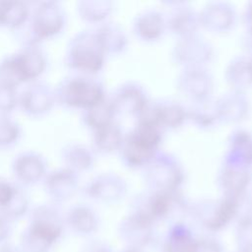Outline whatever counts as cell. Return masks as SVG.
<instances>
[{
    "mask_svg": "<svg viewBox=\"0 0 252 252\" xmlns=\"http://www.w3.org/2000/svg\"><path fill=\"white\" fill-rule=\"evenodd\" d=\"M128 192L127 181L116 173L104 174L97 179L94 185V193L105 201H119Z\"/></svg>",
    "mask_w": 252,
    "mask_h": 252,
    "instance_id": "obj_18",
    "label": "cell"
},
{
    "mask_svg": "<svg viewBox=\"0 0 252 252\" xmlns=\"http://www.w3.org/2000/svg\"><path fill=\"white\" fill-rule=\"evenodd\" d=\"M189 252H221L220 246L214 239H200L195 240Z\"/></svg>",
    "mask_w": 252,
    "mask_h": 252,
    "instance_id": "obj_24",
    "label": "cell"
},
{
    "mask_svg": "<svg viewBox=\"0 0 252 252\" xmlns=\"http://www.w3.org/2000/svg\"><path fill=\"white\" fill-rule=\"evenodd\" d=\"M242 44L246 50V53L252 54V27L246 29L242 38Z\"/></svg>",
    "mask_w": 252,
    "mask_h": 252,
    "instance_id": "obj_26",
    "label": "cell"
},
{
    "mask_svg": "<svg viewBox=\"0 0 252 252\" xmlns=\"http://www.w3.org/2000/svg\"><path fill=\"white\" fill-rule=\"evenodd\" d=\"M224 78L230 89L246 91L252 86V64L249 53L234 56L226 65Z\"/></svg>",
    "mask_w": 252,
    "mask_h": 252,
    "instance_id": "obj_15",
    "label": "cell"
},
{
    "mask_svg": "<svg viewBox=\"0 0 252 252\" xmlns=\"http://www.w3.org/2000/svg\"><path fill=\"white\" fill-rule=\"evenodd\" d=\"M238 252H244V251H238Z\"/></svg>",
    "mask_w": 252,
    "mask_h": 252,
    "instance_id": "obj_28",
    "label": "cell"
},
{
    "mask_svg": "<svg viewBox=\"0 0 252 252\" xmlns=\"http://www.w3.org/2000/svg\"><path fill=\"white\" fill-rule=\"evenodd\" d=\"M124 138L125 134L123 130L114 121L97 129L95 141L101 151L110 153L120 150Z\"/></svg>",
    "mask_w": 252,
    "mask_h": 252,
    "instance_id": "obj_21",
    "label": "cell"
},
{
    "mask_svg": "<svg viewBox=\"0 0 252 252\" xmlns=\"http://www.w3.org/2000/svg\"><path fill=\"white\" fill-rule=\"evenodd\" d=\"M102 252H106V251H102Z\"/></svg>",
    "mask_w": 252,
    "mask_h": 252,
    "instance_id": "obj_29",
    "label": "cell"
},
{
    "mask_svg": "<svg viewBox=\"0 0 252 252\" xmlns=\"http://www.w3.org/2000/svg\"><path fill=\"white\" fill-rule=\"evenodd\" d=\"M237 196L222 195L218 199H202L189 206L197 221L210 230H219L238 217Z\"/></svg>",
    "mask_w": 252,
    "mask_h": 252,
    "instance_id": "obj_3",
    "label": "cell"
},
{
    "mask_svg": "<svg viewBox=\"0 0 252 252\" xmlns=\"http://www.w3.org/2000/svg\"><path fill=\"white\" fill-rule=\"evenodd\" d=\"M133 212L140 213L154 222L168 220L188 212L189 204L178 190H150L137 194L133 199Z\"/></svg>",
    "mask_w": 252,
    "mask_h": 252,
    "instance_id": "obj_1",
    "label": "cell"
},
{
    "mask_svg": "<svg viewBox=\"0 0 252 252\" xmlns=\"http://www.w3.org/2000/svg\"><path fill=\"white\" fill-rule=\"evenodd\" d=\"M127 252H137V250H135V249H130V250H128Z\"/></svg>",
    "mask_w": 252,
    "mask_h": 252,
    "instance_id": "obj_27",
    "label": "cell"
},
{
    "mask_svg": "<svg viewBox=\"0 0 252 252\" xmlns=\"http://www.w3.org/2000/svg\"><path fill=\"white\" fill-rule=\"evenodd\" d=\"M216 106L220 123H241L251 111V101L246 92L233 89L216 97Z\"/></svg>",
    "mask_w": 252,
    "mask_h": 252,
    "instance_id": "obj_11",
    "label": "cell"
},
{
    "mask_svg": "<svg viewBox=\"0 0 252 252\" xmlns=\"http://www.w3.org/2000/svg\"><path fill=\"white\" fill-rule=\"evenodd\" d=\"M110 101L117 113L137 119L146 111L151 99L144 86L136 81H127L115 90Z\"/></svg>",
    "mask_w": 252,
    "mask_h": 252,
    "instance_id": "obj_7",
    "label": "cell"
},
{
    "mask_svg": "<svg viewBox=\"0 0 252 252\" xmlns=\"http://www.w3.org/2000/svg\"><path fill=\"white\" fill-rule=\"evenodd\" d=\"M147 189L178 190L185 181V169L173 154L158 151L142 169Z\"/></svg>",
    "mask_w": 252,
    "mask_h": 252,
    "instance_id": "obj_2",
    "label": "cell"
},
{
    "mask_svg": "<svg viewBox=\"0 0 252 252\" xmlns=\"http://www.w3.org/2000/svg\"><path fill=\"white\" fill-rule=\"evenodd\" d=\"M223 158L252 166V133L244 128L234 129L228 136Z\"/></svg>",
    "mask_w": 252,
    "mask_h": 252,
    "instance_id": "obj_16",
    "label": "cell"
},
{
    "mask_svg": "<svg viewBox=\"0 0 252 252\" xmlns=\"http://www.w3.org/2000/svg\"><path fill=\"white\" fill-rule=\"evenodd\" d=\"M195 242L189 229L181 223L172 227L165 243V252H189Z\"/></svg>",
    "mask_w": 252,
    "mask_h": 252,
    "instance_id": "obj_22",
    "label": "cell"
},
{
    "mask_svg": "<svg viewBox=\"0 0 252 252\" xmlns=\"http://www.w3.org/2000/svg\"><path fill=\"white\" fill-rule=\"evenodd\" d=\"M140 117L150 119L163 131L173 130L188 121L187 105L172 98L151 100L146 111Z\"/></svg>",
    "mask_w": 252,
    "mask_h": 252,
    "instance_id": "obj_6",
    "label": "cell"
},
{
    "mask_svg": "<svg viewBox=\"0 0 252 252\" xmlns=\"http://www.w3.org/2000/svg\"><path fill=\"white\" fill-rule=\"evenodd\" d=\"M252 183V166L222 158L217 174V184L222 195L237 196L249 191Z\"/></svg>",
    "mask_w": 252,
    "mask_h": 252,
    "instance_id": "obj_8",
    "label": "cell"
},
{
    "mask_svg": "<svg viewBox=\"0 0 252 252\" xmlns=\"http://www.w3.org/2000/svg\"><path fill=\"white\" fill-rule=\"evenodd\" d=\"M132 31L142 41L158 40L167 32L165 13L157 8H148L139 12L133 19Z\"/></svg>",
    "mask_w": 252,
    "mask_h": 252,
    "instance_id": "obj_12",
    "label": "cell"
},
{
    "mask_svg": "<svg viewBox=\"0 0 252 252\" xmlns=\"http://www.w3.org/2000/svg\"><path fill=\"white\" fill-rule=\"evenodd\" d=\"M172 59L181 66L208 67L215 58L214 45L199 33L177 38L171 49Z\"/></svg>",
    "mask_w": 252,
    "mask_h": 252,
    "instance_id": "obj_4",
    "label": "cell"
},
{
    "mask_svg": "<svg viewBox=\"0 0 252 252\" xmlns=\"http://www.w3.org/2000/svg\"><path fill=\"white\" fill-rule=\"evenodd\" d=\"M71 96L74 102L91 107L104 100L102 87L90 80L74 82L71 86Z\"/></svg>",
    "mask_w": 252,
    "mask_h": 252,
    "instance_id": "obj_19",
    "label": "cell"
},
{
    "mask_svg": "<svg viewBox=\"0 0 252 252\" xmlns=\"http://www.w3.org/2000/svg\"><path fill=\"white\" fill-rule=\"evenodd\" d=\"M159 150L149 145L131 131L125 134L119 150L122 162L129 168L143 169Z\"/></svg>",
    "mask_w": 252,
    "mask_h": 252,
    "instance_id": "obj_14",
    "label": "cell"
},
{
    "mask_svg": "<svg viewBox=\"0 0 252 252\" xmlns=\"http://www.w3.org/2000/svg\"><path fill=\"white\" fill-rule=\"evenodd\" d=\"M201 29L212 33H225L231 31L237 22V11L227 1H211L199 11Z\"/></svg>",
    "mask_w": 252,
    "mask_h": 252,
    "instance_id": "obj_9",
    "label": "cell"
},
{
    "mask_svg": "<svg viewBox=\"0 0 252 252\" xmlns=\"http://www.w3.org/2000/svg\"><path fill=\"white\" fill-rule=\"evenodd\" d=\"M188 121L192 122L200 129H211L220 123L216 106V98L210 97L207 99L193 101L187 105Z\"/></svg>",
    "mask_w": 252,
    "mask_h": 252,
    "instance_id": "obj_17",
    "label": "cell"
},
{
    "mask_svg": "<svg viewBox=\"0 0 252 252\" xmlns=\"http://www.w3.org/2000/svg\"><path fill=\"white\" fill-rule=\"evenodd\" d=\"M236 242L239 251L252 252V216L237 220Z\"/></svg>",
    "mask_w": 252,
    "mask_h": 252,
    "instance_id": "obj_23",
    "label": "cell"
},
{
    "mask_svg": "<svg viewBox=\"0 0 252 252\" xmlns=\"http://www.w3.org/2000/svg\"><path fill=\"white\" fill-rule=\"evenodd\" d=\"M169 7L165 14L167 32L177 38L188 37L199 33L201 29L199 11H196L188 2H165Z\"/></svg>",
    "mask_w": 252,
    "mask_h": 252,
    "instance_id": "obj_10",
    "label": "cell"
},
{
    "mask_svg": "<svg viewBox=\"0 0 252 252\" xmlns=\"http://www.w3.org/2000/svg\"><path fill=\"white\" fill-rule=\"evenodd\" d=\"M241 20L246 29L252 27V1H249L246 3L242 11Z\"/></svg>",
    "mask_w": 252,
    "mask_h": 252,
    "instance_id": "obj_25",
    "label": "cell"
},
{
    "mask_svg": "<svg viewBox=\"0 0 252 252\" xmlns=\"http://www.w3.org/2000/svg\"><path fill=\"white\" fill-rule=\"evenodd\" d=\"M154 221L148 217L131 212L121 222L120 234L131 249H139L147 245L153 238Z\"/></svg>",
    "mask_w": 252,
    "mask_h": 252,
    "instance_id": "obj_13",
    "label": "cell"
},
{
    "mask_svg": "<svg viewBox=\"0 0 252 252\" xmlns=\"http://www.w3.org/2000/svg\"><path fill=\"white\" fill-rule=\"evenodd\" d=\"M214 87V76L208 67L181 68L176 77V88L189 102L212 97Z\"/></svg>",
    "mask_w": 252,
    "mask_h": 252,
    "instance_id": "obj_5",
    "label": "cell"
},
{
    "mask_svg": "<svg viewBox=\"0 0 252 252\" xmlns=\"http://www.w3.org/2000/svg\"><path fill=\"white\" fill-rule=\"evenodd\" d=\"M96 35L104 52L109 51L114 54H119L125 51L128 47L129 40L127 32L116 23L105 25Z\"/></svg>",
    "mask_w": 252,
    "mask_h": 252,
    "instance_id": "obj_20",
    "label": "cell"
}]
</instances>
